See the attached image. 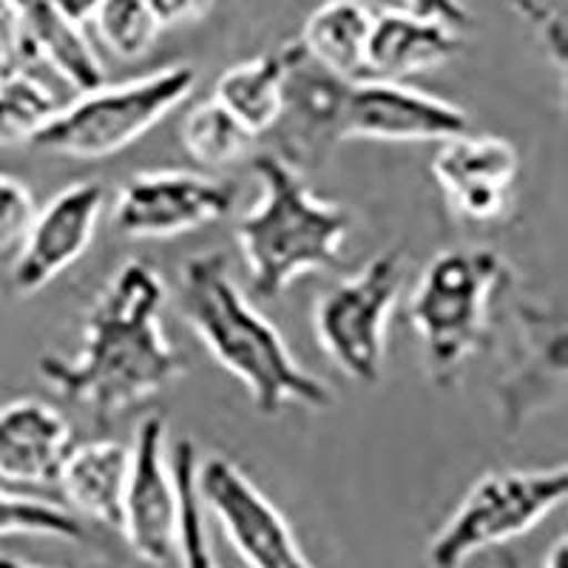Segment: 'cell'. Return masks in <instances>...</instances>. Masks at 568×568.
Listing matches in <instances>:
<instances>
[{"label":"cell","mask_w":568,"mask_h":568,"mask_svg":"<svg viewBox=\"0 0 568 568\" xmlns=\"http://www.w3.org/2000/svg\"><path fill=\"white\" fill-rule=\"evenodd\" d=\"M162 304L160 273L129 258L91 304L78 355H43L40 378L100 420L162 393L187 369L185 353L162 333Z\"/></svg>","instance_id":"cell-1"},{"label":"cell","mask_w":568,"mask_h":568,"mask_svg":"<svg viewBox=\"0 0 568 568\" xmlns=\"http://www.w3.org/2000/svg\"><path fill=\"white\" fill-rule=\"evenodd\" d=\"M180 293L185 322L202 338L213 362L245 384L258 415L276 418L291 404L324 413L336 404L333 389L293 358L278 329L247 302L233 282L225 253L207 251L187 258Z\"/></svg>","instance_id":"cell-2"},{"label":"cell","mask_w":568,"mask_h":568,"mask_svg":"<svg viewBox=\"0 0 568 568\" xmlns=\"http://www.w3.org/2000/svg\"><path fill=\"white\" fill-rule=\"evenodd\" d=\"M258 200L236 225L247 273L262 298H276L304 273L342 265L353 213L318 200L282 154L253 156Z\"/></svg>","instance_id":"cell-3"},{"label":"cell","mask_w":568,"mask_h":568,"mask_svg":"<svg viewBox=\"0 0 568 568\" xmlns=\"http://www.w3.org/2000/svg\"><path fill=\"white\" fill-rule=\"evenodd\" d=\"M511 271L495 251H444L420 273L409 324L438 387H453L466 364L489 347L491 307Z\"/></svg>","instance_id":"cell-4"},{"label":"cell","mask_w":568,"mask_h":568,"mask_svg":"<svg viewBox=\"0 0 568 568\" xmlns=\"http://www.w3.org/2000/svg\"><path fill=\"white\" fill-rule=\"evenodd\" d=\"M196 85L191 65H169L145 78L83 91L38 131L32 145L74 160H103L125 151L171 114Z\"/></svg>","instance_id":"cell-5"},{"label":"cell","mask_w":568,"mask_h":568,"mask_svg":"<svg viewBox=\"0 0 568 568\" xmlns=\"http://www.w3.org/2000/svg\"><path fill=\"white\" fill-rule=\"evenodd\" d=\"M566 495V466L489 471L466 491L453 517L433 537L429 562L433 568H460L478 551L535 529Z\"/></svg>","instance_id":"cell-6"},{"label":"cell","mask_w":568,"mask_h":568,"mask_svg":"<svg viewBox=\"0 0 568 568\" xmlns=\"http://www.w3.org/2000/svg\"><path fill=\"white\" fill-rule=\"evenodd\" d=\"M404 284V253L384 251L355 276L338 282L316 304V336L347 378L373 387L382 382L387 322Z\"/></svg>","instance_id":"cell-7"},{"label":"cell","mask_w":568,"mask_h":568,"mask_svg":"<svg viewBox=\"0 0 568 568\" xmlns=\"http://www.w3.org/2000/svg\"><path fill=\"white\" fill-rule=\"evenodd\" d=\"M196 491L251 568H313L282 511L233 460L211 455L196 464Z\"/></svg>","instance_id":"cell-8"},{"label":"cell","mask_w":568,"mask_h":568,"mask_svg":"<svg viewBox=\"0 0 568 568\" xmlns=\"http://www.w3.org/2000/svg\"><path fill=\"white\" fill-rule=\"evenodd\" d=\"M105 191L100 182H74L34 213L27 236L14 247L3 273V291L12 298L34 296L69 271L89 251L100 225Z\"/></svg>","instance_id":"cell-9"},{"label":"cell","mask_w":568,"mask_h":568,"mask_svg":"<svg viewBox=\"0 0 568 568\" xmlns=\"http://www.w3.org/2000/svg\"><path fill=\"white\" fill-rule=\"evenodd\" d=\"M233 191L216 180L187 171L136 174L120 187L114 227L131 240H169L225 220Z\"/></svg>","instance_id":"cell-10"},{"label":"cell","mask_w":568,"mask_h":568,"mask_svg":"<svg viewBox=\"0 0 568 568\" xmlns=\"http://www.w3.org/2000/svg\"><path fill=\"white\" fill-rule=\"evenodd\" d=\"M176 517L180 497L165 453V420L149 415L136 426L131 446L120 531L140 560L162 566L176 551Z\"/></svg>","instance_id":"cell-11"},{"label":"cell","mask_w":568,"mask_h":568,"mask_svg":"<svg viewBox=\"0 0 568 568\" xmlns=\"http://www.w3.org/2000/svg\"><path fill=\"white\" fill-rule=\"evenodd\" d=\"M466 129L469 116L449 100L389 80H358L349 85L342 140L446 142Z\"/></svg>","instance_id":"cell-12"},{"label":"cell","mask_w":568,"mask_h":568,"mask_svg":"<svg viewBox=\"0 0 568 568\" xmlns=\"http://www.w3.org/2000/svg\"><path fill=\"white\" fill-rule=\"evenodd\" d=\"M566 382V324L549 307L517 304L515 364L500 378L497 404L506 433H517L531 415L551 407Z\"/></svg>","instance_id":"cell-13"},{"label":"cell","mask_w":568,"mask_h":568,"mask_svg":"<svg viewBox=\"0 0 568 568\" xmlns=\"http://www.w3.org/2000/svg\"><path fill=\"white\" fill-rule=\"evenodd\" d=\"M438 145L433 174L449 205L469 222L504 220L520 171L515 145L500 136L466 134Z\"/></svg>","instance_id":"cell-14"},{"label":"cell","mask_w":568,"mask_h":568,"mask_svg":"<svg viewBox=\"0 0 568 568\" xmlns=\"http://www.w3.org/2000/svg\"><path fill=\"white\" fill-rule=\"evenodd\" d=\"M287 69L282 85V114L273 129L298 156H322L342 140L349 80L336 78L304 52L298 40L284 45Z\"/></svg>","instance_id":"cell-15"},{"label":"cell","mask_w":568,"mask_h":568,"mask_svg":"<svg viewBox=\"0 0 568 568\" xmlns=\"http://www.w3.org/2000/svg\"><path fill=\"white\" fill-rule=\"evenodd\" d=\"M74 435L43 400L20 398L0 407V480L18 486L58 484Z\"/></svg>","instance_id":"cell-16"},{"label":"cell","mask_w":568,"mask_h":568,"mask_svg":"<svg viewBox=\"0 0 568 568\" xmlns=\"http://www.w3.org/2000/svg\"><path fill=\"white\" fill-rule=\"evenodd\" d=\"M460 49L464 40L458 29L393 7L373 14L367 40V80L404 83L415 74L446 65L458 58Z\"/></svg>","instance_id":"cell-17"},{"label":"cell","mask_w":568,"mask_h":568,"mask_svg":"<svg viewBox=\"0 0 568 568\" xmlns=\"http://www.w3.org/2000/svg\"><path fill=\"white\" fill-rule=\"evenodd\" d=\"M14 60H43L60 78L83 94L105 83V71L85 40L83 27L54 12L45 0L14 14L12 23Z\"/></svg>","instance_id":"cell-18"},{"label":"cell","mask_w":568,"mask_h":568,"mask_svg":"<svg viewBox=\"0 0 568 568\" xmlns=\"http://www.w3.org/2000/svg\"><path fill=\"white\" fill-rule=\"evenodd\" d=\"M129 466L131 446L116 444V440L74 444L60 469L58 486L80 515L120 529Z\"/></svg>","instance_id":"cell-19"},{"label":"cell","mask_w":568,"mask_h":568,"mask_svg":"<svg viewBox=\"0 0 568 568\" xmlns=\"http://www.w3.org/2000/svg\"><path fill=\"white\" fill-rule=\"evenodd\" d=\"M369 29H373V12L358 0H327L304 20L298 43L336 78L358 83L367 80Z\"/></svg>","instance_id":"cell-20"},{"label":"cell","mask_w":568,"mask_h":568,"mask_svg":"<svg viewBox=\"0 0 568 568\" xmlns=\"http://www.w3.org/2000/svg\"><path fill=\"white\" fill-rule=\"evenodd\" d=\"M287 69L284 45L278 52L258 54L247 63L233 65L213 89V100L225 105L251 134L262 136L273 131L282 114V85Z\"/></svg>","instance_id":"cell-21"},{"label":"cell","mask_w":568,"mask_h":568,"mask_svg":"<svg viewBox=\"0 0 568 568\" xmlns=\"http://www.w3.org/2000/svg\"><path fill=\"white\" fill-rule=\"evenodd\" d=\"M180 136L191 160L205 169H227L233 162L245 160L253 149L256 134L231 114L216 100H202L187 111L180 125Z\"/></svg>","instance_id":"cell-22"},{"label":"cell","mask_w":568,"mask_h":568,"mask_svg":"<svg viewBox=\"0 0 568 568\" xmlns=\"http://www.w3.org/2000/svg\"><path fill=\"white\" fill-rule=\"evenodd\" d=\"M196 446L194 440H176L171 453V471H174L176 497H180V517H176V551L182 568H220L211 551L205 529V509L196 491Z\"/></svg>","instance_id":"cell-23"},{"label":"cell","mask_w":568,"mask_h":568,"mask_svg":"<svg viewBox=\"0 0 568 568\" xmlns=\"http://www.w3.org/2000/svg\"><path fill=\"white\" fill-rule=\"evenodd\" d=\"M60 109L63 105L49 85L32 78L23 65H14L0 80V145L32 142Z\"/></svg>","instance_id":"cell-24"},{"label":"cell","mask_w":568,"mask_h":568,"mask_svg":"<svg viewBox=\"0 0 568 568\" xmlns=\"http://www.w3.org/2000/svg\"><path fill=\"white\" fill-rule=\"evenodd\" d=\"M98 32L116 58L136 60L154 45L156 27L149 0H103L94 14Z\"/></svg>","instance_id":"cell-25"},{"label":"cell","mask_w":568,"mask_h":568,"mask_svg":"<svg viewBox=\"0 0 568 568\" xmlns=\"http://www.w3.org/2000/svg\"><path fill=\"white\" fill-rule=\"evenodd\" d=\"M38 535L58 540H83L85 529L78 517L58 504L38 497L12 495L0 489V537Z\"/></svg>","instance_id":"cell-26"},{"label":"cell","mask_w":568,"mask_h":568,"mask_svg":"<svg viewBox=\"0 0 568 568\" xmlns=\"http://www.w3.org/2000/svg\"><path fill=\"white\" fill-rule=\"evenodd\" d=\"M38 205L27 185L14 176L0 174V253L14 251L27 236Z\"/></svg>","instance_id":"cell-27"},{"label":"cell","mask_w":568,"mask_h":568,"mask_svg":"<svg viewBox=\"0 0 568 568\" xmlns=\"http://www.w3.org/2000/svg\"><path fill=\"white\" fill-rule=\"evenodd\" d=\"M515 3L517 12L526 14V20L537 29L542 43L549 45L551 58H557L562 63L566 60V27H562V20L549 7L537 3V0H515Z\"/></svg>","instance_id":"cell-28"},{"label":"cell","mask_w":568,"mask_h":568,"mask_svg":"<svg viewBox=\"0 0 568 568\" xmlns=\"http://www.w3.org/2000/svg\"><path fill=\"white\" fill-rule=\"evenodd\" d=\"M216 0H149L156 27L174 29L207 18Z\"/></svg>","instance_id":"cell-29"},{"label":"cell","mask_w":568,"mask_h":568,"mask_svg":"<svg viewBox=\"0 0 568 568\" xmlns=\"http://www.w3.org/2000/svg\"><path fill=\"white\" fill-rule=\"evenodd\" d=\"M395 7L407 9V12L418 14V18L440 20V23L458 29V32L471 23L469 9L460 0H395Z\"/></svg>","instance_id":"cell-30"},{"label":"cell","mask_w":568,"mask_h":568,"mask_svg":"<svg viewBox=\"0 0 568 568\" xmlns=\"http://www.w3.org/2000/svg\"><path fill=\"white\" fill-rule=\"evenodd\" d=\"M45 3H49L54 12L63 14V18H69L71 23H78V27L94 20L98 9L103 7V0H45Z\"/></svg>","instance_id":"cell-31"},{"label":"cell","mask_w":568,"mask_h":568,"mask_svg":"<svg viewBox=\"0 0 568 568\" xmlns=\"http://www.w3.org/2000/svg\"><path fill=\"white\" fill-rule=\"evenodd\" d=\"M14 49H12V38L7 32H0V80L7 78L9 71L14 69Z\"/></svg>","instance_id":"cell-32"},{"label":"cell","mask_w":568,"mask_h":568,"mask_svg":"<svg viewBox=\"0 0 568 568\" xmlns=\"http://www.w3.org/2000/svg\"><path fill=\"white\" fill-rule=\"evenodd\" d=\"M542 568H568V540H566V535H562L560 540L551 546L549 557H546V566H542Z\"/></svg>","instance_id":"cell-33"},{"label":"cell","mask_w":568,"mask_h":568,"mask_svg":"<svg viewBox=\"0 0 568 568\" xmlns=\"http://www.w3.org/2000/svg\"><path fill=\"white\" fill-rule=\"evenodd\" d=\"M12 23H14V12L9 7L7 0H0V32H7L12 38Z\"/></svg>","instance_id":"cell-34"},{"label":"cell","mask_w":568,"mask_h":568,"mask_svg":"<svg viewBox=\"0 0 568 568\" xmlns=\"http://www.w3.org/2000/svg\"><path fill=\"white\" fill-rule=\"evenodd\" d=\"M0 568H40V566H29V562L18 560V557L0 555Z\"/></svg>","instance_id":"cell-35"},{"label":"cell","mask_w":568,"mask_h":568,"mask_svg":"<svg viewBox=\"0 0 568 568\" xmlns=\"http://www.w3.org/2000/svg\"><path fill=\"white\" fill-rule=\"evenodd\" d=\"M7 3H9V7H12V12L18 14V12H23V9H27V7H32L34 0H7Z\"/></svg>","instance_id":"cell-36"},{"label":"cell","mask_w":568,"mask_h":568,"mask_svg":"<svg viewBox=\"0 0 568 568\" xmlns=\"http://www.w3.org/2000/svg\"><path fill=\"white\" fill-rule=\"evenodd\" d=\"M500 568H524V566H520V562H517V557H509V555H506L504 560H500Z\"/></svg>","instance_id":"cell-37"},{"label":"cell","mask_w":568,"mask_h":568,"mask_svg":"<svg viewBox=\"0 0 568 568\" xmlns=\"http://www.w3.org/2000/svg\"><path fill=\"white\" fill-rule=\"evenodd\" d=\"M382 3H387V7H395V0H382Z\"/></svg>","instance_id":"cell-38"}]
</instances>
